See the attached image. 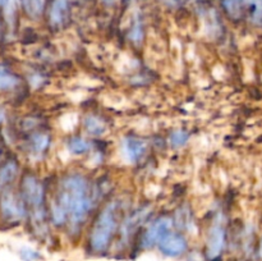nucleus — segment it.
Returning <instances> with one entry per match:
<instances>
[{
  "instance_id": "nucleus-20",
  "label": "nucleus",
  "mask_w": 262,
  "mask_h": 261,
  "mask_svg": "<svg viewBox=\"0 0 262 261\" xmlns=\"http://www.w3.org/2000/svg\"><path fill=\"white\" fill-rule=\"evenodd\" d=\"M20 257L25 261H35L40 257V255H38V252H36V251L31 250V248H23V250L20 251Z\"/></svg>"
},
{
  "instance_id": "nucleus-11",
  "label": "nucleus",
  "mask_w": 262,
  "mask_h": 261,
  "mask_svg": "<svg viewBox=\"0 0 262 261\" xmlns=\"http://www.w3.org/2000/svg\"><path fill=\"white\" fill-rule=\"evenodd\" d=\"M19 4L26 14L32 19H37L41 17L45 9V0H19Z\"/></svg>"
},
{
  "instance_id": "nucleus-14",
  "label": "nucleus",
  "mask_w": 262,
  "mask_h": 261,
  "mask_svg": "<svg viewBox=\"0 0 262 261\" xmlns=\"http://www.w3.org/2000/svg\"><path fill=\"white\" fill-rule=\"evenodd\" d=\"M49 143H50V137L45 133H36L31 137V148L36 154L43 153L49 147Z\"/></svg>"
},
{
  "instance_id": "nucleus-4",
  "label": "nucleus",
  "mask_w": 262,
  "mask_h": 261,
  "mask_svg": "<svg viewBox=\"0 0 262 261\" xmlns=\"http://www.w3.org/2000/svg\"><path fill=\"white\" fill-rule=\"evenodd\" d=\"M171 227H173V220L170 217H159L152 224L148 227L145 234L142 237V247L151 248L154 246L159 245L161 240L165 237L168 233H170Z\"/></svg>"
},
{
  "instance_id": "nucleus-2",
  "label": "nucleus",
  "mask_w": 262,
  "mask_h": 261,
  "mask_svg": "<svg viewBox=\"0 0 262 261\" xmlns=\"http://www.w3.org/2000/svg\"><path fill=\"white\" fill-rule=\"evenodd\" d=\"M117 205L109 204L97 216L90 234V246L94 252L102 253L109 248L115 230H117Z\"/></svg>"
},
{
  "instance_id": "nucleus-10",
  "label": "nucleus",
  "mask_w": 262,
  "mask_h": 261,
  "mask_svg": "<svg viewBox=\"0 0 262 261\" xmlns=\"http://www.w3.org/2000/svg\"><path fill=\"white\" fill-rule=\"evenodd\" d=\"M147 215H148V210L146 209H140L137 210V211L133 212V214L130 215L129 217H127V219L124 220V223H123L122 225L123 235H124V237L129 235L130 233H132L133 230L141 224V222L145 220V217L147 216Z\"/></svg>"
},
{
  "instance_id": "nucleus-16",
  "label": "nucleus",
  "mask_w": 262,
  "mask_h": 261,
  "mask_svg": "<svg viewBox=\"0 0 262 261\" xmlns=\"http://www.w3.org/2000/svg\"><path fill=\"white\" fill-rule=\"evenodd\" d=\"M18 78L5 67L0 66V90H10L17 86Z\"/></svg>"
},
{
  "instance_id": "nucleus-18",
  "label": "nucleus",
  "mask_w": 262,
  "mask_h": 261,
  "mask_svg": "<svg viewBox=\"0 0 262 261\" xmlns=\"http://www.w3.org/2000/svg\"><path fill=\"white\" fill-rule=\"evenodd\" d=\"M188 217H191V210L187 209V207L186 209L182 207V210H178L176 214V224L181 229H187L192 224L191 219H188Z\"/></svg>"
},
{
  "instance_id": "nucleus-6",
  "label": "nucleus",
  "mask_w": 262,
  "mask_h": 261,
  "mask_svg": "<svg viewBox=\"0 0 262 261\" xmlns=\"http://www.w3.org/2000/svg\"><path fill=\"white\" fill-rule=\"evenodd\" d=\"M25 200H20L19 197L12 191H5L0 200V209L3 215L8 219L18 220L25 216Z\"/></svg>"
},
{
  "instance_id": "nucleus-13",
  "label": "nucleus",
  "mask_w": 262,
  "mask_h": 261,
  "mask_svg": "<svg viewBox=\"0 0 262 261\" xmlns=\"http://www.w3.org/2000/svg\"><path fill=\"white\" fill-rule=\"evenodd\" d=\"M84 129L87 130V133L92 136H101L104 135L105 130H106V125L105 123L100 119L96 115H87L84 118Z\"/></svg>"
},
{
  "instance_id": "nucleus-9",
  "label": "nucleus",
  "mask_w": 262,
  "mask_h": 261,
  "mask_svg": "<svg viewBox=\"0 0 262 261\" xmlns=\"http://www.w3.org/2000/svg\"><path fill=\"white\" fill-rule=\"evenodd\" d=\"M69 15V0H53L50 10H49V18L51 25L55 27H60L67 22Z\"/></svg>"
},
{
  "instance_id": "nucleus-1",
  "label": "nucleus",
  "mask_w": 262,
  "mask_h": 261,
  "mask_svg": "<svg viewBox=\"0 0 262 261\" xmlns=\"http://www.w3.org/2000/svg\"><path fill=\"white\" fill-rule=\"evenodd\" d=\"M55 204L74 225L86 219L92 205L89 182L79 174H71L60 183V192Z\"/></svg>"
},
{
  "instance_id": "nucleus-24",
  "label": "nucleus",
  "mask_w": 262,
  "mask_h": 261,
  "mask_svg": "<svg viewBox=\"0 0 262 261\" xmlns=\"http://www.w3.org/2000/svg\"><path fill=\"white\" fill-rule=\"evenodd\" d=\"M171 2H174V3H182V2H183V0H171Z\"/></svg>"
},
{
  "instance_id": "nucleus-3",
  "label": "nucleus",
  "mask_w": 262,
  "mask_h": 261,
  "mask_svg": "<svg viewBox=\"0 0 262 261\" xmlns=\"http://www.w3.org/2000/svg\"><path fill=\"white\" fill-rule=\"evenodd\" d=\"M23 200L33 209V214L37 219L42 216L43 188L42 184L33 176L25 177L22 182Z\"/></svg>"
},
{
  "instance_id": "nucleus-7",
  "label": "nucleus",
  "mask_w": 262,
  "mask_h": 261,
  "mask_svg": "<svg viewBox=\"0 0 262 261\" xmlns=\"http://www.w3.org/2000/svg\"><path fill=\"white\" fill-rule=\"evenodd\" d=\"M225 247V229L223 225L215 224L209 230L206 241V256L209 260H215L222 255Z\"/></svg>"
},
{
  "instance_id": "nucleus-8",
  "label": "nucleus",
  "mask_w": 262,
  "mask_h": 261,
  "mask_svg": "<svg viewBox=\"0 0 262 261\" xmlns=\"http://www.w3.org/2000/svg\"><path fill=\"white\" fill-rule=\"evenodd\" d=\"M147 145L146 141L137 137H127L122 141V153L123 156L129 163H136L142 158L145 154Z\"/></svg>"
},
{
  "instance_id": "nucleus-17",
  "label": "nucleus",
  "mask_w": 262,
  "mask_h": 261,
  "mask_svg": "<svg viewBox=\"0 0 262 261\" xmlns=\"http://www.w3.org/2000/svg\"><path fill=\"white\" fill-rule=\"evenodd\" d=\"M18 166L14 161H8L2 169H0V184L10 183L17 176Z\"/></svg>"
},
{
  "instance_id": "nucleus-23",
  "label": "nucleus",
  "mask_w": 262,
  "mask_h": 261,
  "mask_svg": "<svg viewBox=\"0 0 262 261\" xmlns=\"http://www.w3.org/2000/svg\"><path fill=\"white\" fill-rule=\"evenodd\" d=\"M9 0H0V7H7Z\"/></svg>"
},
{
  "instance_id": "nucleus-22",
  "label": "nucleus",
  "mask_w": 262,
  "mask_h": 261,
  "mask_svg": "<svg viewBox=\"0 0 262 261\" xmlns=\"http://www.w3.org/2000/svg\"><path fill=\"white\" fill-rule=\"evenodd\" d=\"M257 253H258V257H260V260H262V237H261V240H260V243H258Z\"/></svg>"
},
{
  "instance_id": "nucleus-12",
  "label": "nucleus",
  "mask_w": 262,
  "mask_h": 261,
  "mask_svg": "<svg viewBox=\"0 0 262 261\" xmlns=\"http://www.w3.org/2000/svg\"><path fill=\"white\" fill-rule=\"evenodd\" d=\"M246 13L253 25L262 27V0H246Z\"/></svg>"
},
{
  "instance_id": "nucleus-5",
  "label": "nucleus",
  "mask_w": 262,
  "mask_h": 261,
  "mask_svg": "<svg viewBox=\"0 0 262 261\" xmlns=\"http://www.w3.org/2000/svg\"><path fill=\"white\" fill-rule=\"evenodd\" d=\"M159 250L163 255L168 257H179L184 255L188 248L186 237L181 233H168L163 240L159 242Z\"/></svg>"
},
{
  "instance_id": "nucleus-21",
  "label": "nucleus",
  "mask_w": 262,
  "mask_h": 261,
  "mask_svg": "<svg viewBox=\"0 0 262 261\" xmlns=\"http://www.w3.org/2000/svg\"><path fill=\"white\" fill-rule=\"evenodd\" d=\"M130 37L133 41H140L142 38V28H141V22L136 19L135 25H133V30L130 32Z\"/></svg>"
},
{
  "instance_id": "nucleus-19",
  "label": "nucleus",
  "mask_w": 262,
  "mask_h": 261,
  "mask_svg": "<svg viewBox=\"0 0 262 261\" xmlns=\"http://www.w3.org/2000/svg\"><path fill=\"white\" fill-rule=\"evenodd\" d=\"M188 138H189V133L186 132V130L183 129L174 130V132L170 135V143L173 147L178 148V147H182L183 145H186Z\"/></svg>"
},
{
  "instance_id": "nucleus-15",
  "label": "nucleus",
  "mask_w": 262,
  "mask_h": 261,
  "mask_svg": "<svg viewBox=\"0 0 262 261\" xmlns=\"http://www.w3.org/2000/svg\"><path fill=\"white\" fill-rule=\"evenodd\" d=\"M90 147H91V145L82 137H72L68 141L69 153L74 154V155H81V154L87 153Z\"/></svg>"
}]
</instances>
